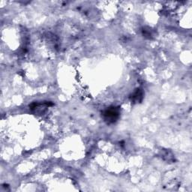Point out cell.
<instances>
[{"label": "cell", "mask_w": 192, "mask_h": 192, "mask_svg": "<svg viewBox=\"0 0 192 192\" xmlns=\"http://www.w3.org/2000/svg\"><path fill=\"white\" fill-rule=\"evenodd\" d=\"M118 114L119 113L117 111H116L115 110H107L105 113V116L107 117V119H111L110 121H113L114 119H116V117L118 116ZM115 121V120H114Z\"/></svg>", "instance_id": "cell-1"}]
</instances>
